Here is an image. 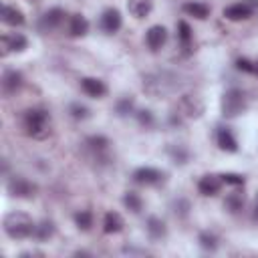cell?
Segmentation results:
<instances>
[{
  "label": "cell",
  "instance_id": "9",
  "mask_svg": "<svg viewBox=\"0 0 258 258\" xmlns=\"http://www.w3.org/2000/svg\"><path fill=\"white\" fill-rule=\"evenodd\" d=\"M62 18H64V12H62L60 8H50V10H46V12L40 16L38 28H40L42 32H50V30L58 28V24L62 22Z\"/></svg>",
  "mask_w": 258,
  "mask_h": 258
},
{
  "label": "cell",
  "instance_id": "21",
  "mask_svg": "<svg viewBox=\"0 0 258 258\" xmlns=\"http://www.w3.org/2000/svg\"><path fill=\"white\" fill-rule=\"evenodd\" d=\"M129 12L135 18H145L151 12V0H131L129 2Z\"/></svg>",
  "mask_w": 258,
  "mask_h": 258
},
{
  "label": "cell",
  "instance_id": "27",
  "mask_svg": "<svg viewBox=\"0 0 258 258\" xmlns=\"http://www.w3.org/2000/svg\"><path fill=\"white\" fill-rule=\"evenodd\" d=\"M75 224H77L81 230H89V228L93 226V216H91V212H87V210L77 212V214H75Z\"/></svg>",
  "mask_w": 258,
  "mask_h": 258
},
{
  "label": "cell",
  "instance_id": "17",
  "mask_svg": "<svg viewBox=\"0 0 258 258\" xmlns=\"http://www.w3.org/2000/svg\"><path fill=\"white\" fill-rule=\"evenodd\" d=\"M103 230L107 234H117L123 230V218L117 212H107L103 218Z\"/></svg>",
  "mask_w": 258,
  "mask_h": 258
},
{
  "label": "cell",
  "instance_id": "26",
  "mask_svg": "<svg viewBox=\"0 0 258 258\" xmlns=\"http://www.w3.org/2000/svg\"><path fill=\"white\" fill-rule=\"evenodd\" d=\"M52 232H54V226H52V222L44 220V222H40V224L36 226V230H34V236H36L38 240H46V238H50V236H52Z\"/></svg>",
  "mask_w": 258,
  "mask_h": 258
},
{
  "label": "cell",
  "instance_id": "13",
  "mask_svg": "<svg viewBox=\"0 0 258 258\" xmlns=\"http://www.w3.org/2000/svg\"><path fill=\"white\" fill-rule=\"evenodd\" d=\"M101 28L107 32V34H113V32H117L119 28H121V14H119V10H115V8H109V10H105L103 12V16H101Z\"/></svg>",
  "mask_w": 258,
  "mask_h": 258
},
{
  "label": "cell",
  "instance_id": "31",
  "mask_svg": "<svg viewBox=\"0 0 258 258\" xmlns=\"http://www.w3.org/2000/svg\"><path fill=\"white\" fill-rule=\"evenodd\" d=\"M224 183H230V185H242L244 183V177L238 175V173H222L220 175Z\"/></svg>",
  "mask_w": 258,
  "mask_h": 258
},
{
  "label": "cell",
  "instance_id": "4",
  "mask_svg": "<svg viewBox=\"0 0 258 258\" xmlns=\"http://www.w3.org/2000/svg\"><path fill=\"white\" fill-rule=\"evenodd\" d=\"M246 109V95L240 89H228L222 97V115L224 117H238Z\"/></svg>",
  "mask_w": 258,
  "mask_h": 258
},
{
  "label": "cell",
  "instance_id": "16",
  "mask_svg": "<svg viewBox=\"0 0 258 258\" xmlns=\"http://www.w3.org/2000/svg\"><path fill=\"white\" fill-rule=\"evenodd\" d=\"M2 22L8 26H20V24H24V14L16 6L6 4V6H2Z\"/></svg>",
  "mask_w": 258,
  "mask_h": 258
},
{
  "label": "cell",
  "instance_id": "15",
  "mask_svg": "<svg viewBox=\"0 0 258 258\" xmlns=\"http://www.w3.org/2000/svg\"><path fill=\"white\" fill-rule=\"evenodd\" d=\"M220 185H222V179L216 175H204L198 181V189L202 196H216L220 191Z\"/></svg>",
  "mask_w": 258,
  "mask_h": 258
},
{
  "label": "cell",
  "instance_id": "19",
  "mask_svg": "<svg viewBox=\"0 0 258 258\" xmlns=\"http://www.w3.org/2000/svg\"><path fill=\"white\" fill-rule=\"evenodd\" d=\"M183 12L198 20H204L210 16V6L204 2H187V4H183Z\"/></svg>",
  "mask_w": 258,
  "mask_h": 258
},
{
  "label": "cell",
  "instance_id": "5",
  "mask_svg": "<svg viewBox=\"0 0 258 258\" xmlns=\"http://www.w3.org/2000/svg\"><path fill=\"white\" fill-rule=\"evenodd\" d=\"M6 189L12 198H34L38 191V187L24 177H12L6 185Z\"/></svg>",
  "mask_w": 258,
  "mask_h": 258
},
{
  "label": "cell",
  "instance_id": "6",
  "mask_svg": "<svg viewBox=\"0 0 258 258\" xmlns=\"http://www.w3.org/2000/svg\"><path fill=\"white\" fill-rule=\"evenodd\" d=\"M163 171L155 169V167H139L133 171V181L139 185H157L163 181Z\"/></svg>",
  "mask_w": 258,
  "mask_h": 258
},
{
  "label": "cell",
  "instance_id": "24",
  "mask_svg": "<svg viewBox=\"0 0 258 258\" xmlns=\"http://www.w3.org/2000/svg\"><path fill=\"white\" fill-rule=\"evenodd\" d=\"M224 206H226L230 212H234V214L240 212V210L244 208V194H242V191H232V194H228Z\"/></svg>",
  "mask_w": 258,
  "mask_h": 258
},
{
  "label": "cell",
  "instance_id": "35",
  "mask_svg": "<svg viewBox=\"0 0 258 258\" xmlns=\"http://www.w3.org/2000/svg\"><path fill=\"white\" fill-rule=\"evenodd\" d=\"M252 220H254V222H258V194H256V198H254V208H252Z\"/></svg>",
  "mask_w": 258,
  "mask_h": 258
},
{
  "label": "cell",
  "instance_id": "10",
  "mask_svg": "<svg viewBox=\"0 0 258 258\" xmlns=\"http://www.w3.org/2000/svg\"><path fill=\"white\" fill-rule=\"evenodd\" d=\"M0 85H2V93H4L6 97H10V95H14V93L22 87V75H20L18 71L8 69V71L2 73V81H0Z\"/></svg>",
  "mask_w": 258,
  "mask_h": 258
},
{
  "label": "cell",
  "instance_id": "28",
  "mask_svg": "<svg viewBox=\"0 0 258 258\" xmlns=\"http://www.w3.org/2000/svg\"><path fill=\"white\" fill-rule=\"evenodd\" d=\"M87 145H89L93 151H103V149H107L109 141H107V137L97 135V137H89V139H87Z\"/></svg>",
  "mask_w": 258,
  "mask_h": 258
},
{
  "label": "cell",
  "instance_id": "32",
  "mask_svg": "<svg viewBox=\"0 0 258 258\" xmlns=\"http://www.w3.org/2000/svg\"><path fill=\"white\" fill-rule=\"evenodd\" d=\"M236 69L244 71V73H254V62H250L248 58H238L236 60Z\"/></svg>",
  "mask_w": 258,
  "mask_h": 258
},
{
  "label": "cell",
  "instance_id": "36",
  "mask_svg": "<svg viewBox=\"0 0 258 258\" xmlns=\"http://www.w3.org/2000/svg\"><path fill=\"white\" fill-rule=\"evenodd\" d=\"M254 73H256V75H258V60H256V62H254Z\"/></svg>",
  "mask_w": 258,
  "mask_h": 258
},
{
  "label": "cell",
  "instance_id": "1",
  "mask_svg": "<svg viewBox=\"0 0 258 258\" xmlns=\"http://www.w3.org/2000/svg\"><path fill=\"white\" fill-rule=\"evenodd\" d=\"M22 127L32 139H44L50 133V117L44 109H26L22 115Z\"/></svg>",
  "mask_w": 258,
  "mask_h": 258
},
{
  "label": "cell",
  "instance_id": "25",
  "mask_svg": "<svg viewBox=\"0 0 258 258\" xmlns=\"http://www.w3.org/2000/svg\"><path fill=\"white\" fill-rule=\"evenodd\" d=\"M123 204H125V208H127V210H131L133 214H139V212H141V206H143L141 198H139L137 194H133V191L125 194V198H123Z\"/></svg>",
  "mask_w": 258,
  "mask_h": 258
},
{
  "label": "cell",
  "instance_id": "3",
  "mask_svg": "<svg viewBox=\"0 0 258 258\" xmlns=\"http://www.w3.org/2000/svg\"><path fill=\"white\" fill-rule=\"evenodd\" d=\"M177 77L169 75V73H155V75H147L143 79V89L153 95V97H161V95H169L177 89Z\"/></svg>",
  "mask_w": 258,
  "mask_h": 258
},
{
  "label": "cell",
  "instance_id": "14",
  "mask_svg": "<svg viewBox=\"0 0 258 258\" xmlns=\"http://www.w3.org/2000/svg\"><path fill=\"white\" fill-rule=\"evenodd\" d=\"M81 89H83V93H87L89 97H95V99H99V97H103L107 93L105 83L99 81V79H93V77H85L81 81Z\"/></svg>",
  "mask_w": 258,
  "mask_h": 258
},
{
  "label": "cell",
  "instance_id": "12",
  "mask_svg": "<svg viewBox=\"0 0 258 258\" xmlns=\"http://www.w3.org/2000/svg\"><path fill=\"white\" fill-rule=\"evenodd\" d=\"M26 44H28V40L20 32H12V34H4L2 36V48H4V52H10V50L12 52H22L26 48Z\"/></svg>",
  "mask_w": 258,
  "mask_h": 258
},
{
  "label": "cell",
  "instance_id": "7",
  "mask_svg": "<svg viewBox=\"0 0 258 258\" xmlns=\"http://www.w3.org/2000/svg\"><path fill=\"white\" fill-rule=\"evenodd\" d=\"M254 12V4L252 2H236V4H230L224 8V16L228 20H246L250 18Z\"/></svg>",
  "mask_w": 258,
  "mask_h": 258
},
{
  "label": "cell",
  "instance_id": "34",
  "mask_svg": "<svg viewBox=\"0 0 258 258\" xmlns=\"http://www.w3.org/2000/svg\"><path fill=\"white\" fill-rule=\"evenodd\" d=\"M139 121H141V123L151 125V123H153V117H151V113H149V111H139Z\"/></svg>",
  "mask_w": 258,
  "mask_h": 258
},
{
  "label": "cell",
  "instance_id": "8",
  "mask_svg": "<svg viewBox=\"0 0 258 258\" xmlns=\"http://www.w3.org/2000/svg\"><path fill=\"white\" fill-rule=\"evenodd\" d=\"M177 111L179 115L183 117H200V113L204 111V105L198 97H191V95H183L177 103Z\"/></svg>",
  "mask_w": 258,
  "mask_h": 258
},
{
  "label": "cell",
  "instance_id": "2",
  "mask_svg": "<svg viewBox=\"0 0 258 258\" xmlns=\"http://www.w3.org/2000/svg\"><path fill=\"white\" fill-rule=\"evenodd\" d=\"M34 230H36V224L22 212H12L4 218V232L14 240L28 238L34 234Z\"/></svg>",
  "mask_w": 258,
  "mask_h": 258
},
{
  "label": "cell",
  "instance_id": "18",
  "mask_svg": "<svg viewBox=\"0 0 258 258\" xmlns=\"http://www.w3.org/2000/svg\"><path fill=\"white\" fill-rule=\"evenodd\" d=\"M216 141H218L220 149H224V151H236V149H238V143H236L234 135H232V133H230L226 127H220V129H218Z\"/></svg>",
  "mask_w": 258,
  "mask_h": 258
},
{
  "label": "cell",
  "instance_id": "33",
  "mask_svg": "<svg viewBox=\"0 0 258 258\" xmlns=\"http://www.w3.org/2000/svg\"><path fill=\"white\" fill-rule=\"evenodd\" d=\"M131 107H133V101H131V99H121V101H119V105H117V113L125 115V113H129V111H131Z\"/></svg>",
  "mask_w": 258,
  "mask_h": 258
},
{
  "label": "cell",
  "instance_id": "22",
  "mask_svg": "<svg viewBox=\"0 0 258 258\" xmlns=\"http://www.w3.org/2000/svg\"><path fill=\"white\" fill-rule=\"evenodd\" d=\"M147 232H149V236H151L153 240L163 238V236H165V232H167L165 222H163V220H159V218H149V220H147Z\"/></svg>",
  "mask_w": 258,
  "mask_h": 258
},
{
  "label": "cell",
  "instance_id": "20",
  "mask_svg": "<svg viewBox=\"0 0 258 258\" xmlns=\"http://www.w3.org/2000/svg\"><path fill=\"white\" fill-rule=\"evenodd\" d=\"M69 32H71L73 36H85V34L89 32V22H87V18H85V16H81V14L71 16Z\"/></svg>",
  "mask_w": 258,
  "mask_h": 258
},
{
  "label": "cell",
  "instance_id": "29",
  "mask_svg": "<svg viewBox=\"0 0 258 258\" xmlns=\"http://www.w3.org/2000/svg\"><path fill=\"white\" fill-rule=\"evenodd\" d=\"M200 244H202V248H206V250H216L218 240H216V236H214V234L204 232V234L200 236Z\"/></svg>",
  "mask_w": 258,
  "mask_h": 258
},
{
  "label": "cell",
  "instance_id": "23",
  "mask_svg": "<svg viewBox=\"0 0 258 258\" xmlns=\"http://www.w3.org/2000/svg\"><path fill=\"white\" fill-rule=\"evenodd\" d=\"M177 38H179V44H181V48L187 52L189 50V46H191V28H189V24L187 22H177Z\"/></svg>",
  "mask_w": 258,
  "mask_h": 258
},
{
  "label": "cell",
  "instance_id": "11",
  "mask_svg": "<svg viewBox=\"0 0 258 258\" xmlns=\"http://www.w3.org/2000/svg\"><path fill=\"white\" fill-rule=\"evenodd\" d=\"M165 40H167V30H165L161 24L151 26V28L147 30V34H145V42H147V46H149L153 52L159 50V48L165 44Z\"/></svg>",
  "mask_w": 258,
  "mask_h": 258
},
{
  "label": "cell",
  "instance_id": "30",
  "mask_svg": "<svg viewBox=\"0 0 258 258\" xmlns=\"http://www.w3.org/2000/svg\"><path fill=\"white\" fill-rule=\"evenodd\" d=\"M71 115H73L75 119H87V117H89V109H87L85 105L75 103V105H71Z\"/></svg>",
  "mask_w": 258,
  "mask_h": 258
}]
</instances>
